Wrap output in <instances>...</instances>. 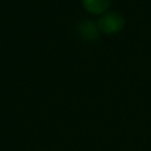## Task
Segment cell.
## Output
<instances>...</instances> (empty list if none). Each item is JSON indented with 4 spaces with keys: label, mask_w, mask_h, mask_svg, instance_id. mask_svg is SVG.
<instances>
[{
    "label": "cell",
    "mask_w": 151,
    "mask_h": 151,
    "mask_svg": "<svg viewBox=\"0 0 151 151\" xmlns=\"http://www.w3.org/2000/svg\"><path fill=\"white\" fill-rule=\"evenodd\" d=\"M97 25H99V29H100L101 34L114 35V34H119L120 31H123L126 21H125V18L120 12L107 10L106 13H103L99 18Z\"/></svg>",
    "instance_id": "1"
},
{
    "label": "cell",
    "mask_w": 151,
    "mask_h": 151,
    "mask_svg": "<svg viewBox=\"0 0 151 151\" xmlns=\"http://www.w3.org/2000/svg\"><path fill=\"white\" fill-rule=\"evenodd\" d=\"M76 31H78V35L82 40H85V41H96L101 34L97 22H93V21H82V22H79Z\"/></svg>",
    "instance_id": "2"
},
{
    "label": "cell",
    "mask_w": 151,
    "mask_h": 151,
    "mask_svg": "<svg viewBox=\"0 0 151 151\" xmlns=\"http://www.w3.org/2000/svg\"><path fill=\"white\" fill-rule=\"evenodd\" d=\"M81 1H82L84 9L88 13L101 16L103 13H106L110 9L113 0H81Z\"/></svg>",
    "instance_id": "3"
}]
</instances>
